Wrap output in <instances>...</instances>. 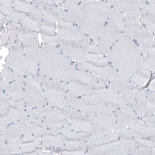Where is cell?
I'll return each mask as SVG.
<instances>
[{
  "instance_id": "7dc6e473",
  "label": "cell",
  "mask_w": 155,
  "mask_h": 155,
  "mask_svg": "<svg viewBox=\"0 0 155 155\" xmlns=\"http://www.w3.org/2000/svg\"><path fill=\"white\" fill-rule=\"evenodd\" d=\"M6 144L12 154H19L21 147V138L6 141Z\"/></svg>"
},
{
  "instance_id": "8d00e7d4",
  "label": "cell",
  "mask_w": 155,
  "mask_h": 155,
  "mask_svg": "<svg viewBox=\"0 0 155 155\" xmlns=\"http://www.w3.org/2000/svg\"><path fill=\"white\" fill-rule=\"evenodd\" d=\"M32 120L33 137L37 144V148L44 151L42 147V135L44 124L42 120L35 117H30Z\"/></svg>"
},
{
  "instance_id": "d4e9b609",
  "label": "cell",
  "mask_w": 155,
  "mask_h": 155,
  "mask_svg": "<svg viewBox=\"0 0 155 155\" xmlns=\"http://www.w3.org/2000/svg\"><path fill=\"white\" fill-rule=\"evenodd\" d=\"M64 144L58 135L55 134L44 126L42 135V147L44 151L54 154H60Z\"/></svg>"
},
{
  "instance_id": "f5cc1de1",
  "label": "cell",
  "mask_w": 155,
  "mask_h": 155,
  "mask_svg": "<svg viewBox=\"0 0 155 155\" xmlns=\"http://www.w3.org/2000/svg\"><path fill=\"white\" fill-rule=\"evenodd\" d=\"M12 154L8 148L6 141H0V155L4 154Z\"/></svg>"
},
{
  "instance_id": "1f68e13d",
  "label": "cell",
  "mask_w": 155,
  "mask_h": 155,
  "mask_svg": "<svg viewBox=\"0 0 155 155\" xmlns=\"http://www.w3.org/2000/svg\"><path fill=\"white\" fill-rule=\"evenodd\" d=\"M147 104V89L138 88L130 104L139 119H141L145 110Z\"/></svg>"
},
{
  "instance_id": "bcb514c9",
  "label": "cell",
  "mask_w": 155,
  "mask_h": 155,
  "mask_svg": "<svg viewBox=\"0 0 155 155\" xmlns=\"http://www.w3.org/2000/svg\"><path fill=\"white\" fill-rule=\"evenodd\" d=\"M148 65L151 73V74L154 75L155 72V48H154V38L152 42V45L149 52L147 56Z\"/></svg>"
},
{
  "instance_id": "2e32d148",
  "label": "cell",
  "mask_w": 155,
  "mask_h": 155,
  "mask_svg": "<svg viewBox=\"0 0 155 155\" xmlns=\"http://www.w3.org/2000/svg\"><path fill=\"white\" fill-rule=\"evenodd\" d=\"M41 46L38 37L31 41L24 46L25 62V76H31L38 74L39 68Z\"/></svg>"
},
{
  "instance_id": "7bdbcfd3",
  "label": "cell",
  "mask_w": 155,
  "mask_h": 155,
  "mask_svg": "<svg viewBox=\"0 0 155 155\" xmlns=\"http://www.w3.org/2000/svg\"><path fill=\"white\" fill-rule=\"evenodd\" d=\"M88 147V143H85L79 145L68 146L64 145L61 153L62 154H85Z\"/></svg>"
},
{
  "instance_id": "4fadbf2b",
  "label": "cell",
  "mask_w": 155,
  "mask_h": 155,
  "mask_svg": "<svg viewBox=\"0 0 155 155\" xmlns=\"http://www.w3.org/2000/svg\"><path fill=\"white\" fill-rule=\"evenodd\" d=\"M66 122L70 128L86 143H89L91 132V119L76 109L71 107H67L64 110Z\"/></svg>"
},
{
  "instance_id": "7c38bea8",
  "label": "cell",
  "mask_w": 155,
  "mask_h": 155,
  "mask_svg": "<svg viewBox=\"0 0 155 155\" xmlns=\"http://www.w3.org/2000/svg\"><path fill=\"white\" fill-rule=\"evenodd\" d=\"M25 110L47 104L38 74L25 76Z\"/></svg>"
},
{
  "instance_id": "ab89813d",
  "label": "cell",
  "mask_w": 155,
  "mask_h": 155,
  "mask_svg": "<svg viewBox=\"0 0 155 155\" xmlns=\"http://www.w3.org/2000/svg\"><path fill=\"white\" fill-rule=\"evenodd\" d=\"M15 2L11 0H0V22L2 29L3 28V25L6 23Z\"/></svg>"
},
{
  "instance_id": "83f0119b",
  "label": "cell",
  "mask_w": 155,
  "mask_h": 155,
  "mask_svg": "<svg viewBox=\"0 0 155 155\" xmlns=\"http://www.w3.org/2000/svg\"><path fill=\"white\" fill-rule=\"evenodd\" d=\"M140 23L154 34L155 28V1H149L140 10Z\"/></svg>"
},
{
  "instance_id": "603a6c76",
  "label": "cell",
  "mask_w": 155,
  "mask_h": 155,
  "mask_svg": "<svg viewBox=\"0 0 155 155\" xmlns=\"http://www.w3.org/2000/svg\"><path fill=\"white\" fill-rule=\"evenodd\" d=\"M113 11L126 15L141 10L148 2L147 1L137 0H119V1H106Z\"/></svg>"
},
{
  "instance_id": "44dd1931",
  "label": "cell",
  "mask_w": 155,
  "mask_h": 155,
  "mask_svg": "<svg viewBox=\"0 0 155 155\" xmlns=\"http://www.w3.org/2000/svg\"><path fill=\"white\" fill-rule=\"evenodd\" d=\"M115 113V132L129 127L139 119L137 114L130 104L121 106Z\"/></svg>"
},
{
  "instance_id": "d590c367",
  "label": "cell",
  "mask_w": 155,
  "mask_h": 155,
  "mask_svg": "<svg viewBox=\"0 0 155 155\" xmlns=\"http://www.w3.org/2000/svg\"><path fill=\"white\" fill-rule=\"evenodd\" d=\"M57 112L56 109L48 104L25 110V112L29 117L38 118L42 120Z\"/></svg>"
},
{
  "instance_id": "816d5d0a",
  "label": "cell",
  "mask_w": 155,
  "mask_h": 155,
  "mask_svg": "<svg viewBox=\"0 0 155 155\" xmlns=\"http://www.w3.org/2000/svg\"><path fill=\"white\" fill-rule=\"evenodd\" d=\"M0 37H1V44L2 46H6L8 44V36L6 31V28H3L2 31H1V35H0Z\"/></svg>"
},
{
  "instance_id": "9c48e42d",
  "label": "cell",
  "mask_w": 155,
  "mask_h": 155,
  "mask_svg": "<svg viewBox=\"0 0 155 155\" xmlns=\"http://www.w3.org/2000/svg\"><path fill=\"white\" fill-rule=\"evenodd\" d=\"M44 9L35 6L18 23V33L16 43L25 46L38 37L40 33Z\"/></svg>"
},
{
  "instance_id": "d6986e66",
  "label": "cell",
  "mask_w": 155,
  "mask_h": 155,
  "mask_svg": "<svg viewBox=\"0 0 155 155\" xmlns=\"http://www.w3.org/2000/svg\"><path fill=\"white\" fill-rule=\"evenodd\" d=\"M25 76L24 75L20 76L16 80L5 87L3 91L21 110L25 112Z\"/></svg>"
},
{
  "instance_id": "681fc988",
  "label": "cell",
  "mask_w": 155,
  "mask_h": 155,
  "mask_svg": "<svg viewBox=\"0 0 155 155\" xmlns=\"http://www.w3.org/2000/svg\"><path fill=\"white\" fill-rule=\"evenodd\" d=\"M22 137L23 138H31L33 137V130H32V124L31 117L29 116L25 124L24 132Z\"/></svg>"
},
{
  "instance_id": "ac0fdd59",
  "label": "cell",
  "mask_w": 155,
  "mask_h": 155,
  "mask_svg": "<svg viewBox=\"0 0 155 155\" xmlns=\"http://www.w3.org/2000/svg\"><path fill=\"white\" fill-rule=\"evenodd\" d=\"M5 64L17 74L25 76L24 46L18 43L12 46L5 58Z\"/></svg>"
},
{
  "instance_id": "e575fe53",
  "label": "cell",
  "mask_w": 155,
  "mask_h": 155,
  "mask_svg": "<svg viewBox=\"0 0 155 155\" xmlns=\"http://www.w3.org/2000/svg\"><path fill=\"white\" fill-rule=\"evenodd\" d=\"M28 118L29 115L26 114V115L21 119L9 125L8 127L4 132L6 141L22 137L24 125Z\"/></svg>"
},
{
  "instance_id": "74e56055",
  "label": "cell",
  "mask_w": 155,
  "mask_h": 155,
  "mask_svg": "<svg viewBox=\"0 0 155 155\" xmlns=\"http://www.w3.org/2000/svg\"><path fill=\"white\" fill-rule=\"evenodd\" d=\"M42 150L37 148L34 137H21V147L19 154H41Z\"/></svg>"
},
{
  "instance_id": "8fae6325",
  "label": "cell",
  "mask_w": 155,
  "mask_h": 155,
  "mask_svg": "<svg viewBox=\"0 0 155 155\" xmlns=\"http://www.w3.org/2000/svg\"><path fill=\"white\" fill-rule=\"evenodd\" d=\"M60 8L50 6L44 9L40 34L44 45H58V20Z\"/></svg>"
},
{
  "instance_id": "f6af8a7d",
  "label": "cell",
  "mask_w": 155,
  "mask_h": 155,
  "mask_svg": "<svg viewBox=\"0 0 155 155\" xmlns=\"http://www.w3.org/2000/svg\"><path fill=\"white\" fill-rule=\"evenodd\" d=\"M146 123L149 138L153 142H155V117L154 115L141 118Z\"/></svg>"
},
{
  "instance_id": "ffe728a7",
  "label": "cell",
  "mask_w": 155,
  "mask_h": 155,
  "mask_svg": "<svg viewBox=\"0 0 155 155\" xmlns=\"http://www.w3.org/2000/svg\"><path fill=\"white\" fill-rule=\"evenodd\" d=\"M109 83L115 87L119 93L122 106L130 104L138 87L134 85L130 80L120 76L111 80Z\"/></svg>"
},
{
  "instance_id": "8992f818",
  "label": "cell",
  "mask_w": 155,
  "mask_h": 155,
  "mask_svg": "<svg viewBox=\"0 0 155 155\" xmlns=\"http://www.w3.org/2000/svg\"><path fill=\"white\" fill-rule=\"evenodd\" d=\"M99 82L96 76L83 67H76L68 82L65 107H71L73 102L92 90ZM65 108V109H66Z\"/></svg>"
},
{
  "instance_id": "484cf974",
  "label": "cell",
  "mask_w": 155,
  "mask_h": 155,
  "mask_svg": "<svg viewBox=\"0 0 155 155\" xmlns=\"http://www.w3.org/2000/svg\"><path fill=\"white\" fill-rule=\"evenodd\" d=\"M154 38V34L150 32L141 24L134 37L133 41L140 48L143 57L147 56Z\"/></svg>"
},
{
  "instance_id": "836d02e7",
  "label": "cell",
  "mask_w": 155,
  "mask_h": 155,
  "mask_svg": "<svg viewBox=\"0 0 155 155\" xmlns=\"http://www.w3.org/2000/svg\"><path fill=\"white\" fill-rule=\"evenodd\" d=\"M128 128L130 129V131L137 146L139 142L141 141L146 140H151L148 136L146 123L142 119H138Z\"/></svg>"
},
{
  "instance_id": "db71d44e",
  "label": "cell",
  "mask_w": 155,
  "mask_h": 155,
  "mask_svg": "<svg viewBox=\"0 0 155 155\" xmlns=\"http://www.w3.org/2000/svg\"><path fill=\"white\" fill-rule=\"evenodd\" d=\"M9 125V124L5 120V119L1 116L0 117V132H1V133L5 132Z\"/></svg>"
},
{
  "instance_id": "5bb4252c",
  "label": "cell",
  "mask_w": 155,
  "mask_h": 155,
  "mask_svg": "<svg viewBox=\"0 0 155 155\" xmlns=\"http://www.w3.org/2000/svg\"><path fill=\"white\" fill-rule=\"evenodd\" d=\"M115 127V113L101 111L91 119L89 141L114 132Z\"/></svg>"
},
{
  "instance_id": "52a82bcc",
  "label": "cell",
  "mask_w": 155,
  "mask_h": 155,
  "mask_svg": "<svg viewBox=\"0 0 155 155\" xmlns=\"http://www.w3.org/2000/svg\"><path fill=\"white\" fill-rule=\"evenodd\" d=\"M124 15L112 11L96 43L98 52L106 57L112 46L124 34Z\"/></svg>"
},
{
  "instance_id": "11a10c76",
  "label": "cell",
  "mask_w": 155,
  "mask_h": 155,
  "mask_svg": "<svg viewBox=\"0 0 155 155\" xmlns=\"http://www.w3.org/2000/svg\"><path fill=\"white\" fill-rule=\"evenodd\" d=\"M148 89L150 90V91L155 92V80H154V79H153L151 81V82L150 83V84Z\"/></svg>"
},
{
  "instance_id": "60d3db41",
  "label": "cell",
  "mask_w": 155,
  "mask_h": 155,
  "mask_svg": "<svg viewBox=\"0 0 155 155\" xmlns=\"http://www.w3.org/2000/svg\"><path fill=\"white\" fill-rule=\"evenodd\" d=\"M6 29L9 39L8 44L6 47L10 50L16 42L18 33V23L12 21H7Z\"/></svg>"
},
{
  "instance_id": "e0dca14e",
  "label": "cell",
  "mask_w": 155,
  "mask_h": 155,
  "mask_svg": "<svg viewBox=\"0 0 155 155\" xmlns=\"http://www.w3.org/2000/svg\"><path fill=\"white\" fill-rule=\"evenodd\" d=\"M0 114L9 124L21 119L26 115V112L21 110L3 90L0 93Z\"/></svg>"
},
{
  "instance_id": "7402d4cb",
  "label": "cell",
  "mask_w": 155,
  "mask_h": 155,
  "mask_svg": "<svg viewBox=\"0 0 155 155\" xmlns=\"http://www.w3.org/2000/svg\"><path fill=\"white\" fill-rule=\"evenodd\" d=\"M118 145L115 154H135L137 145L128 127L117 132Z\"/></svg>"
},
{
  "instance_id": "b9f144b4",
  "label": "cell",
  "mask_w": 155,
  "mask_h": 155,
  "mask_svg": "<svg viewBox=\"0 0 155 155\" xmlns=\"http://www.w3.org/2000/svg\"><path fill=\"white\" fill-rule=\"evenodd\" d=\"M135 154H155V143L150 140H143L138 144Z\"/></svg>"
},
{
  "instance_id": "6da1fadb",
  "label": "cell",
  "mask_w": 155,
  "mask_h": 155,
  "mask_svg": "<svg viewBox=\"0 0 155 155\" xmlns=\"http://www.w3.org/2000/svg\"><path fill=\"white\" fill-rule=\"evenodd\" d=\"M112 11L106 1H81L65 12L75 26L96 43Z\"/></svg>"
},
{
  "instance_id": "f907efd6",
  "label": "cell",
  "mask_w": 155,
  "mask_h": 155,
  "mask_svg": "<svg viewBox=\"0 0 155 155\" xmlns=\"http://www.w3.org/2000/svg\"><path fill=\"white\" fill-rule=\"evenodd\" d=\"M81 1H64V2L60 6V9L64 11H67L79 5Z\"/></svg>"
},
{
  "instance_id": "f546056e",
  "label": "cell",
  "mask_w": 155,
  "mask_h": 155,
  "mask_svg": "<svg viewBox=\"0 0 155 155\" xmlns=\"http://www.w3.org/2000/svg\"><path fill=\"white\" fill-rule=\"evenodd\" d=\"M44 126L57 135H60L66 122L64 111H57L43 120Z\"/></svg>"
},
{
  "instance_id": "f35d334b",
  "label": "cell",
  "mask_w": 155,
  "mask_h": 155,
  "mask_svg": "<svg viewBox=\"0 0 155 155\" xmlns=\"http://www.w3.org/2000/svg\"><path fill=\"white\" fill-rule=\"evenodd\" d=\"M20 76L5 64L1 74V82H0L1 90H3L8 84L16 80Z\"/></svg>"
},
{
  "instance_id": "5b68a950",
  "label": "cell",
  "mask_w": 155,
  "mask_h": 155,
  "mask_svg": "<svg viewBox=\"0 0 155 155\" xmlns=\"http://www.w3.org/2000/svg\"><path fill=\"white\" fill-rule=\"evenodd\" d=\"M83 68L99 79V81L108 83L120 75L110 65L106 57L101 55L96 43L91 40L83 63Z\"/></svg>"
},
{
  "instance_id": "3957f363",
  "label": "cell",
  "mask_w": 155,
  "mask_h": 155,
  "mask_svg": "<svg viewBox=\"0 0 155 155\" xmlns=\"http://www.w3.org/2000/svg\"><path fill=\"white\" fill-rule=\"evenodd\" d=\"M105 57L120 76L130 80L143 56L135 42L123 34Z\"/></svg>"
},
{
  "instance_id": "d6a6232c",
  "label": "cell",
  "mask_w": 155,
  "mask_h": 155,
  "mask_svg": "<svg viewBox=\"0 0 155 155\" xmlns=\"http://www.w3.org/2000/svg\"><path fill=\"white\" fill-rule=\"evenodd\" d=\"M59 137L63 143L68 146L79 145L86 143L82 138L72 130L67 122L64 124Z\"/></svg>"
},
{
  "instance_id": "30bf717a",
  "label": "cell",
  "mask_w": 155,
  "mask_h": 155,
  "mask_svg": "<svg viewBox=\"0 0 155 155\" xmlns=\"http://www.w3.org/2000/svg\"><path fill=\"white\" fill-rule=\"evenodd\" d=\"M41 83L47 104L57 111H64L68 82L42 77Z\"/></svg>"
},
{
  "instance_id": "9a60e30c",
  "label": "cell",
  "mask_w": 155,
  "mask_h": 155,
  "mask_svg": "<svg viewBox=\"0 0 155 155\" xmlns=\"http://www.w3.org/2000/svg\"><path fill=\"white\" fill-rule=\"evenodd\" d=\"M118 145V133L113 132L88 143L87 154H115Z\"/></svg>"
},
{
  "instance_id": "4316f807",
  "label": "cell",
  "mask_w": 155,
  "mask_h": 155,
  "mask_svg": "<svg viewBox=\"0 0 155 155\" xmlns=\"http://www.w3.org/2000/svg\"><path fill=\"white\" fill-rule=\"evenodd\" d=\"M151 71L148 65L147 57H143L135 73L130 78V81L137 87L145 86L151 77Z\"/></svg>"
},
{
  "instance_id": "277c9868",
  "label": "cell",
  "mask_w": 155,
  "mask_h": 155,
  "mask_svg": "<svg viewBox=\"0 0 155 155\" xmlns=\"http://www.w3.org/2000/svg\"><path fill=\"white\" fill-rule=\"evenodd\" d=\"M76 69V64L58 45L41 47L38 74L58 81L68 82Z\"/></svg>"
},
{
  "instance_id": "4dcf8cb0",
  "label": "cell",
  "mask_w": 155,
  "mask_h": 155,
  "mask_svg": "<svg viewBox=\"0 0 155 155\" xmlns=\"http://www.w3.org/2000/svg\"><path fill=\"white\" fill-rule=\"evenodd\" d=\"M140 10L124 15V34L133 40L134 37L141 25L139 21Z\"/></svg>"
},
{
  "instance_id": "f1b7e54d",
  "label": "cell",
  "mask_w": 155,
  "mask_h": 155,
  "mask_svg": "<svg viewBox=\"0 0 155 155\" xmlns=\"http://www.w3.org/2000/svg\"><path fill=\"white\" fill-rule=\"evenodd\" d=\"M35 7L33 2L17 1L14 4L7 21L18 22L23 19Z\"/></svg>"
},
{
  "instance_id": "ee69618b",
  "label": "cell",
  "mask_w": 155,
  "mask_h": 155,
  "mask_svg": "<svg viewBox=\"0 0 155 155\" xmlns=\"http://www.w3.org/2000/svg\"><path fill=\"white\" fill-rule=\"evenodd\" d=\"M155 112V92L147 89V104L142 117L154 115ZM141 117V118H142Z\"/></svg>"
},
{
  "instance_id": "c3c4849f",
  "label": "cell",
  "mask_w": 155,
  "mask_h": 155,
  "mask_svg": "<svg viewBox=\"0 0 155 155\" xmlns=\"http://www.w3.org/2000/svg\"><path fill=\"white\" fill-rule=\"evenodd\" d=\"M64 1H33L35 6H38L43 9L50 6H60Z\"/></svg>"
},
{
  "instance_id": "7a4b0ae2",
  "label": "cell",
  "mask_w": 155,
  "mask_h": 155,
  "mask_svg": "<svg viewBox=\"0 0 155 155\" xmlns=\"http://www.w3.org/2000/svg\"><path fill=\"white\" fill-rule=\"evenodd\" d=\"M90 41L73 24L67 12L60 9L58 20V46L76 63V67H83Z\"/></svg>"
},
{
  "instance_id": "cb8c5ba5",
  "label": "cell",
  "mask_w": 155,
  "mask_h": 155,
  "mask_svg": "<svg viewBox=\"0 0 155 155\" xmlns=\"http://www.w3.org/2000/svg\"><path fill=\"white\" fill-rule=\"evenodd\" d=\"M121 106V99L119 93L115 87L109 82L107 83L101 111L115 112Z\"/></svg>"
},
{
  "instance_id": "ba28073f",
  "label": "cell",
  "mask_w": 155,
  "mask_h": 155,
  "mask_svg": "<svg viewBox=\"0 0 155 155\" xmlns=\"http://www.w3.org/2000/svg\"><path fill=\"white\" fill-rule=\"evenodd\" d=\"M106 86L107 83L99 81L89 92L76 99L71 107L93 119L102 110Z\"/></svg>"
}]
</instances>
